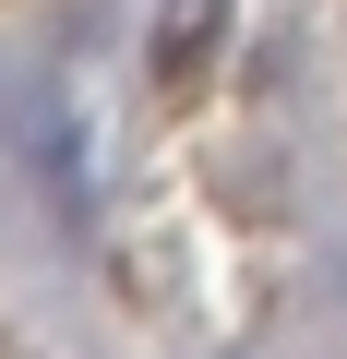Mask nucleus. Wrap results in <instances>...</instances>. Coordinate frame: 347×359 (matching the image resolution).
<instances>
[{"label": "nucleus", "instance_id": "f257e3e1", "mask_svg": "<svg viewBox=\"0 0 347 359\" xmlns=\"http://www.w3.org/2000/svg\"><path fill=\"white\" fill-rule=\"evenodd\" d=\"M216 36H228V0H168V13H156V48H144V60H156L168 84H192V72L216 60Z\"/></svg>", "mask_w": 347, "mask_h": 359}]
</instances>
